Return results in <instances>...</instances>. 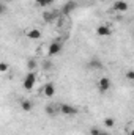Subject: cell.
Segmentation results:
<instances>
[{"mask_svg": "<svg viewBox=\"0 0 134 135\" xmlns=\"http://www.w3.org/2000/svg\"><path fill=\"white\" fill-rule=\"evenodd\" d=\"M8 63H5V61H2V63H0V71H2V72H6V71H8Z\"/></svg>", "mask_w": 134, "mask_h": 135, "instance_id": "18", "label": "cell"}, {"mask_svg": "<svg viewBox=\"0 0 134 135\" xmlns=\"http://www.w3.org/2000/svg\"><path fill=\"white\" fill-rule=\"evenodd\" d=\"M131 135H134V129H133V131H131Z\"/></svg>", "mask_w": 134, "mask_h": 135, "instance_id": "24", "label": "cell"}, {"mask_svg": "<svg viewBox=\"0 0 134 135\" xmlns=\"http://www.w3.org/2000/svg\"><path fill=\"white\" fill-rule=\"evenodd\" d=\"M21 108H22L24 112H30V110L33 108V102L29 101V99H25V101L21 102Z\"/></svg>", "mask_w": 134, "mask_h": 135, "instance_id": "13", "label": "cell"}, {"mask_svg": "<svg viewBox=\"0 0 134 135\" xmlns=\"http://www.w3.org/2000/svg\"><path fill=\"white\" fill-rule=\"evenodd\" d=\"M29 39H39L41 38V32L38 30V28H32V30H29L27 35H25Z\"/></svg>", "mask_w": 134, "mask_h": 135, "instance_id": "11", "label": "cell"}, {"mask_svg": "<svg viewBox=\"0 0 134 135\" xmlns=\"http://www.w3.org/2000/svg\"><path fill=\"white\" fill-rule=\"evenodd\" d=\"M43 69H46V71H49V69H52V61H49V60H46V61L43 63Z\"/></svg>", "mask_w": 134, "mask_h": 135, "instance_id": "17", "label": "cell"}, {"mask_svg": "<svg viewBox=\"0 0 134 135\" xmlns=\"http://www.w3.org/2000/svg\"><path fill=\"white\" fill-rule=\"evenodd\" d=\"M59 110H60V113H63V115H66V116L77 115V112H79L76 107H73V105H69V104H60Z\"/></svg>", "mask_w": 134, "mask_h": 135, "instance_id": "3", "label": "cell"}, {"mask_svg": "<svg viewBox=\"0 0 134 135\" xmlns=\"http://www.w3.org/2000/svg\"><path fill=\"white\" fill-rule=\"evenodd\" d=\"M35 82H36V74H35V71H30V72H29V74L24 77L22 86H24L27 91H30V90L35 86Z\"/></svg>", "mask_w": 134, "mask_h": 135, "instance_id": "1", "label": "cell"}, {"mask_svg": "<svg viewBox=\"0 0 134 135\" xmlns=\"http://www.w3.org/2000/svg\"><path fill=\"white\" fill-rule=\"evenodd\" d=\"M27 68H29L30 71H35V69L38 68V61H36V60H29V61H27Z\"/></svg>", "mask_w": 134, "mask_h": 135, "instance_id": "16", "label": "cell"}, {"mask_svg": "<svg viewBox=\"0 0 134 135\" xmlns=\"http://www.w3.org/2000/svg\"><path fill=\"white\" fill-rule=\"evenodd\" d=\"M100 135H110V134H109V132H106V131H101Z\"/></svg>", "mask_w": 134, "mask_h": 135, "instance_id": "22", "label": "cell"}, {"mask_svg": "<svg viewBox=\"0 0 134 135\" xmlns=\"http://www.w3.org/2000/svg\"><path fill=\"white\" fill-rule=\"evenodd\" d=\"M6 2H13V0H3V3H6Z\"/></svg>", "mask_w": 134, "mask_h": 135, "instance_id": "23", "label": "cell"}, {"mask_svg": "<svg viewBox=\"0 0 134 135\" xmlns=\"http://www.w3.org/2000/svg\"><path fill=\"white\" fill-rule=\"evenodd\" d=\"M104 126L109 127V129L114 127V126H115V119H114V118H106V119H104Z\"/></svg>", "mask_w": 134, "mask_h": 135, "instance_id": "15", "label": "cell"}, {"mask_svg": "<svg viewBox=\"0 0 134 135\" xmlns=\"http://www.w3.org/2000/svg\"><path fill=\"white\" fill-rule=\"evenodd\" d=\"M100 2H106V0H100Z\"/></svg>", "mask_w": 134, "mask_h": 135, "instance_id": "25", "label": "cell"}, {"mask_svg": "<svg viewBox=\"0 0 134 135\" xmlns=\"http://www.w3.org/2000/svg\"><path fill=\"white\" fill-rule=\"evenodd\" d=\"M77 8V3H76V0H69L66 2L65 5H63V8H62V11H60V14L62 16H69L74 9Z\"/></svg>", "mask_w": 134, "mask_h": 135, "instance_id": "4", "label": "cell"}, {"mask_svg": "<svg viewBox=\"0 0 134 135\" xmlns=\"http://www.w3.org/2000/svg\"><path fill=\"white\" fill-rule=\"evenodd\" d=\"M62 50H63V44H62L60 41H54V42H51V46H49V49H47V55H49V57H54V55L60 54Z\"/></svg>", "mask_w": 134, "mask_h": 135, "instance_id": "2", "label": "cell"}, {"mask_svg": "<svg viewBox=\"0 0 134 135\" xmlns=\"http://www.w3.org/2000/svg\"><path fill=\"white\" fill-rule=\"evenodd\" d=\"M128 8H129V5H128L125 0H117V2H114V5H112V9H114V11H120V13L128 11Z\"/></svg>", "mask_w": 134, "mask_h": 135, "instance_id": "6", "label": "cell"}, {"mask_svg": "<svg viewBox=\"0 0 134 135\" xmlns=\"http://www.w3.org/2000/svg\"><path fill=\"white\" fill-rule=\"evenodd\" d=\"M59 14H60V13H57V11H44V13H43V21H44L46 24H51V22H54V21L57 19Z\"/></svg>", "mask_w": 134, "mask_h": 135, "instance_id": "7", "label": "cell"}, {"mask_svg": "<svg viewBox=\"0 0 134 135\" xmlns=\"http://www.w3.org/2000/svg\"><path fill=\"white\" fill-rule=\"evenodd\" d=\"M126 79L128 80H134V71H126Z\"/></svg>", "mask_w": 134, "mask_h": 135, "instance_id": "20", "label": "cell"}, {"mask_svg": "<svg viewBox=\"0 0 134 135\" xmlns=\"http://www.w3.org/2000/svg\"><path fill=\"white\" fill-rule=\"evenodd\" d=\"M110 79H107V77H101L100 82H98V90H100V93H106V91H109L110 90Z\"/></svg>", "mask_w": 134, "mask_h": 135, "instance_id": "5", "label": "cell"}, {"mask_svg": "<svg viewBox=\"0 0 134 135\" xmlns=\"http://www.w3.org/2000/svg\"><path fill=\"white\" fill-rule=\"evenodd\" d=\"M0 13H2V14L6 13V3H2V6H0Z\"/></svg>", "mask_w": 134, "mask_h": 135, "instance_id": "21", "label": "cell"}, {"mask_svg": "<svg viewBox=\"0 0 134 135\" xmlns=\"http://www.w3.org/2000/svg\"><path fill=\"white\" fill-rule=\"evenodd\" d=\"M43 94H44L46 98H52V96L55 94V85H54V83H46L44 88H43Z\"/></svg>", "mask_w": 134, "mask_h": 135, "instance_id": "8", "label": "cell"}, {"mask_svg": "<svg viewBox=\"0 0 134 135\" xmlns=\"http://www.w3.org/2000/svg\"><path fill=\"white\" fill-rule=\"evenodd\" d=\"M54 2H55V0H36V5L41 6V8H46V6L54 5Z\"/></svg>", "mask_w": 134, "mask_h": 135, "instance_id": "14", "label": "cell"}, {"mask_svg": "<svg viewBox=\"0 0 134 135\" xmlns=\"http://www.w3.org/2000/svg\"><path fill=\"white\" fill-rule=\"evenodd\" d=\"M133 36H134V30H133Z\"/></svg>", "mask_w": 134, "mask_h": 135, "instance_id": "26", "label": "cell"}, {"mask_svg": "<svg viewBox=\"0 0 134 135\" xmlns=\"http://www.w3.org/2000/svg\"><path fill=\"white\" fill-rule=\"evenodd\" d=\"M101 134V129H98V127H92L90 129V135H100Z\"/></svg>", "mask_w": 134, "mask_h": 135, "instance_id": "19", "label": "cell"}, {"mask_svg": "<svg viewBox=\"0 0 134 135\" xmlns=\"http://www.w3.org/2000/svg\"><path fill=\"white\" fill-rule=\"evenodd\" d=\"M87 66H88V69H93V71H98V69H102V61L101 60H98V58H92L88 63H87Z\"/></svg>", "mask_w": 134, "mask_h": 135, "instance_id": "9", "label": "cell"}, {"mask_svg": "<svg viewBox=\"0 0 134 135\" xmlns=\"http://www.w3.org/2000/svg\"><path fill=\"white\" fill-rule=\"evenodd\" d=\"M96 33L100 35V36H110V35H112V30H110L107 25H100V27L96 28Z\"/></svg>", "mask_w": 134, "mask_h": 135, "instance_id": "10", "label": "cell"}, {"mask_svg": "<svg viewBox=\"0 0 134 135\" xmlns=\"http://www.w3.org/2000/svg\"><path fill=\"white\" fill-rule=\"evenodd\" d=\"M44 112H46V113H47V115H49L51 118H54V116L57 115V112H60V110H57V108H55L54 105L47 104V105H46V108H44Z\"/></svg>", "mask_w": 134, "mask_h": 135, "instance_id": "12", "label": "cell"}]
</instances>
